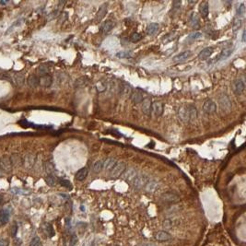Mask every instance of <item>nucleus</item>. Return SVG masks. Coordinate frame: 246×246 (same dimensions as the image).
Segmentation results:
<instances>
[{
    "label": "nucleus",
    "instance_id": "obj_45",
    "mask_svg": "<svg viewBox=\"0 0 246 246\" xmlns=\"http://www.w3.org/2000/svg\"><path fill=\"white\" fill-rule=\"evenodd\" d=\"M30 246H42V242H41V240L39 237H34L31 243H30Z\"/></svg>",
    "mask_w": 246,
    "mask_h": 246
},
{
    "label": "nucleus",
    "instance_id": "obj_27",
    "mask_svg": "<svg viewBox=\"0 0 246 246\" xmlns=\"http://www.w3.org/2000/svg\"><path fill=\"white\" fill-rule=\"evenodd\" d=\"M106 14H107V5H106V4H103V5L100 7V9L98 10V12H97V14H96V19H97V20H99V21H101V20L105 17Z\"/></svg>",
    "mask_w": 246,
    "mask_h": 246
},
{
    "label": "nucleus",
    "instance_id": "obj_35",
    "mask_svg": "<svg viewBox=\"0 0 246 246\" xmlns=\"http://www.w3.org/2000/svg\"><path fill=\"white\" fill-rule=\"evenodd\" d=\"M45 182L49 186H55L57 182V178L54 174H48L45 177Z\"/></svg>",
    "mask_w": 246,
    "mask_h": 246
},
{
    "label": "nucleus",
    "instance_id": "obj_3",
    "mask_svg": "<svg viewBox=\"0 0 246 246\" xmlns=\"http://www.w3.org/2000/svg\"><path fill=\"white\" fill-rule=\"evenodd\" d=\"M126 163L123 162H117V163L115 164V166L111 170L110 174L113 178H118L120 176H122V174L124 173V171L126 170Z\"/></svg>",
    "mask_w": 246,
    "mask_h": 246
},
{
    "label": "nucleus",
    "instance_id": "obj_29",
    "mask_svg": "<svg viewBox=\"0 0 246 246\" xmlns=\"http://www.w3.org/2000/svg\"><path fill=\"white\" fill-rule=\"evenodd\" d=\"M28 85L31 88H36L39 86V78L36 75H31L28 78Z\"/></svg>",
    "mask_w": 246,
    "mask_h": 246
},
{
    "label": "nucleus",
    "instance_id": "obj_18",
    "mask_svg": "<svg viewBox=\"0 0 246 246\" xmlns=\"http://www.w3.org/2000/svg\"><path fill=\"white\" fill-rule=\"evenodd\" d=\"M213 51L214 50L212 47H206L203 49V50H201V52L198 54V58L202 61H205L211 56V55L213 54Z\"/></svg>",
    "mask_w": 246,
    "mask_h": 246
},
{
    "label": "nucleus",
    "instance_id": "obj_5",
    "mask_svg": "<svg viewBox=\"0 0 246 246\" xmlns=\"http://www.w3.org/2000/svg\"><path fill=\"white\" fill-rule=\"evenodd\" d=\"M12 169L10 158L7 155H4L0 158V170H1L3 173H10Z\"/></svg>",
    "mask_w": 246,
    "mask_h": 246
},
{
    "label": "nucleus",
    "instance_id": "obj_23",
    "mask_svg": "<svg viewBox=\"0 0 246 246\" xmlns=\"http://www.w3.org/2000/svg\"><path fill=\"white\" fill-rule=\"evenodd\" d=\"M116 163H117V161H116L115 159H114V158H108V159H106L105 161L103 162V169L105 170H111L115 166Z\"/></svg>",
    "mask_w": 246,
    "mask_h": 246
},
{
    "label": "nucleus",
    "instance_id": "obj_46",
    "mask_svg": "<svg viewBox=\"0 0 246 246\" xmlns=\"http://www.w3.org/2000/svg\"><path fill=\"white\" fill-rule=\"evenodd\" d=\"M173 221H171L170 219H165L163 221V223H162V227L164 229H170L171 227H173Z\"/></svg>",
    "mask_w": 246,
    "mask_h": 246
},
{
    "label": "nucleus",
    "instance_id": "obj_7",
    "mask_svg": "<svg viewBox=\"0 0 246 246\" xmlns=\"http://www.w3.org/2000/svg\"><path fill=\"white\" fill-rule=\"evenodd\" d=\"M164 111V104L162 102H154L151 104L150 114H153L155 117H161Z\"/></svg>",
    "mask_w": 246,
    "mask_h": 246
},
{
    "label": "nucleus",
    "instance_id": "obj_26",
    "mask_svg": "<svg viewBox=\"0 0 246 246\" xmlns=\"http://www.w3.org/2000/svg\"><path fill=\"white\" fill-rule=\"evenodd\" d=\"M158 31H159V24L158 23H150L146 29L147 34L150 36L155 35L158 32Z\"/></svg>",
    "mask_w": 246,
    "mask_h": 246
},
{
    "label": "nucleus",
    "instance_id": "obj_52",
    "mask_svg": "<svg viewBox=\"0 0 246 246\" xmlns=\"http://www.w3.org/2000/svg\"><path fill=\"white\" fill-rule=\"evenodd\" d=\"M2 200H3V197H2V195H0V204L2 203Z\"/></svg>",
    "mask_w": 246,
    "mask_h": 246
},
{
    "label": "nucleus",
    "instance_id": "obj_30",
    "mask_svg": "<svg viewBox=\"0 0 246 246\" xmlns=\"http://www.w3.org/2000/svg\"><path fill=\"white\" fill-rule=\"evenodd\" d=\"M43 230L45 232V234L48 236V237H50L52 238L53 236H55V230H54V228L51 224H49V223H44L43 224Z\"/></svg>",
    "mask_w": 246,
    "mask_h": 246
},
{
    "label": "nucleus",
    "instance_id": "obj_13",
    "mask_svg": "<svg viewBox=\"0 0 246 246\" xmlns=\"http://www.w3.org/2000/svg\"><path fill=\"white\" fill-rule=\"evenodd\" d=\"M132 88L131 86L126 82H122L119 86V94L124 97H130L132 93Z\"/></svg>",
    "mask_w": 246,
    "mask_h": 246
},
{
    "label": "nucleus",
    "instance_id": "obj_19",
    "mask_svg": "<svg viewBox=\"0 0 246 246\" xmlns=\"http://www.w3.org/2000/svg\"><path fill=\"white\" fill-rule=\"evenodd\" d=\"M144 187L147 193L151 194V193H154L159 188V183L154 180H149V182L146 183V185Z\"/></svg>",
    "mask_w": 246,
    "mask_h": 246
},
{
    "label": "nucleus",
    "instance_id": "obj_9",
    "mask_svg": "<svg viewBox=\"0 0 246 246\" xmlns=\"http://www.w3.org/2000/svg\"><path fill=\"white\" fill-rule=\"evenodd\" d=\"M244 89H245V85L242 79H238L232 82V90L235 95L237 96L241 95L244 91Z\"/></svg>",
    "mask_w": 246,
    "mask_h": 246
},
{
    "label": "nucleus",
    "instance_id": "obj_48",
    "mask_svg": "<svg viewBox=\"0 0 246 246\" xmlns=\"http://www.w3.org/2000/svg\"><path fill=\"white\" fill-rule=\"evenodd\" d=\"M77 242H78L77 236H76V235H73V236L71 237V241H70V245H71V246H74V245H75V244L77 243Z\"/></svg>",
    "mask_w": 246,
    "mask_h": 246
},
{
    "label": "nucleus",
    "instance_id": "obj_22",
    "mask_svg": "<svg viewBox=\"0 0 246 246\" xmlns=\"http://www.w3.org/2000/svg\"><path fill=\"white\" fill-rule=\"evenodd\" d=\"M88 173H89V170H88L87 168H86V167L81 168V169H79V170L77 171V173H76V175H75V178H76V180L80 181V182H81V181H84L86 178H87Z\"/></svg>",
    "mask_w": 246,
    "mask_h": 246
},
{
    "label": "nucleus",
    "instance_id": "obj_25",
    "mask_svg": "<svg viewBox=\"0 0 246 246\" xmlns=\"http://www.w3.org/2000/svg\"><path fill=\"white\" fill-rule=\"evenodd\" d=\"M233 53V49L232 48H225L222 50V52L220 53L218 61H224L226 60L228 57H230L231 55V54Z\"/></svg>",
    "mask_w": 246,
    "mask_h": 246
},
{
    "label": "nucleus",
    "instance_id": "obj_44",
    "mask_svg": "<svg viewBox=\"0 0 246 246\" xmlns=\"http://www.w3.org/2000/svg\"><path fill=\"white\" fill-rule=\"evenodd\" d=\"M96 89L99 92H102L106 90V85L102 82V81H100L96 84Z\"/></svg>",
    "mask_w": 246,
    "mask_h": 246
},
{
    "label": "nucleus",
    "instance_id": "obj_34",
    "mask_svg": "<svg viewBox=\"0 0 246 246\" xmlns=\"http://www.w3.org/2000/svg\"><path fill=\"white\" fill-rule=\"evenodd\" d=\"M242 19H239V18H235L234 20H233V24H232L233 33H236L237 31H239V30L242 28Z\"/></svg>",
    "mask_w": 246,
    "mask_h": 246
},
{
    "label": "nucleus",
    "instance_id": "obj_10",
    "mask_svg": "<svg viewBox=\"0 0 246 246\" xmlns=\"http://www.w3.org/2000/svg\"><path fill=\"white\" fill-rule=\"evenodd\" d=\"M203 111L206 114H213L217 111V105L212 100H206L203 104Z\"/></svg>",
    "mask_w": 246,
    "mask_h": 246
},
{
    "label": "nucleus",
    "instance_id": "obj_43",
    "mask_svg": "<svg viewBox=\"0 0 246 246\" xmlns=\"http://www.w3.org/2000/svg\"><path fill=\"white\" fill-rule=\"evenodd\" d=\"M11 192L15 194H29V191L27 190H23V189H19V188H12Z\"/></svg>",
    "mask_w": 246,
    "mask_h": 246
},
{
    "label": "nucleus",
    "instance_id": "obj_24",
    "mask_svg": "<svg viewBox=\"0 0 246 246\" xmlns=\"http://www.w3.org/2000/svg\"><path fill=\"white\" fill-rule=\"evenodd\" d=\"M114 27V23L112 20H106L105 22H103V24L101 27V30L103 33H109L111 31H112Z\"/></svg>",
    "mask_w": 246,
    "mask_h": 246
},
{
    "label": "nucleus",
    "instance_id": "obj_14",
    "mask_svg": "<svg viewBox=\"0 0 246 246\" xmlns=\"http://www.w3.org/2000/svg\"><path fill=\"white\" fill-rule=\"evenodd\" d=\"M130 98L132 102L135 103V104H138V103H141V102L143 101V92L140 90H135L132 91L131 95H130Z\"/></svg>",
    "mask_w": 246,
    "mask_h": 246
},
{
    "label": "nucleus",
    "instance_id": "obj_2",
    "mask_svg": "<svg viewBox=\"0 0 246 246\" xmlns=\"http://www.w3.org/2000/svg\"><path fill=\"white\" fill-rule=\"evenodd\" d=\"M219 108L221 109L223 113L225 114H229L230 113L231 108H232V103L231 101L229 98V96L226 93H221L218 96V100Z\"/></svg>",
    "mask_w": 246,
    "mask_h": 246
},
{
    "label": "nucleus",
    "instance_id": "obj_38",
    "mask_svg": "<svg viewBox=\"0 0 246 246\" xmlns=\"http://www.w3.org/2000/svg\"><path fill=\"white\" fill-rule=\"evenodd\" d=\"M37 72H38L39 75L42 77V76H44V75H48L49 73V68L48 67L46 66H40L38 68H37Z\"/></svg>",
    "mask_w": 246,
    "mask_h": 246
},
{
    "label": "nucleus",
    "instance_id": "obj_8",
    "mask_svg": "<svg viewBox=\"0 0 246 246\" xmlns=\"http://www.w3.org/2000/svg\"><path fill=\"white\" fill-rule=\"evenodd\" d=\"M161 199L166 203H176L180 201V196L173 192H166L161 195Z\"/></svg>",
    "mask_w": 246,
    "mask_h": 246
},
{
    "label": "nucleus",
    "instance_id": "obj_47",
    "mask_svg": "<svg viewBox=\"0 0 246 246\" xmlns=\"http://www.w3.org/2000/svg\"><path fill=\"white\" fill-rule=\"evenodd\" d=\"M17 230H18V225H17V224H14L13 227H12V232H11L12 237H15V236L17 235Z\"/></svg>",
    "mask_w": 246,
    "mask_h": 246
},
{
    "label": "nucleus",
    "instance_id": "obj_49",
    "mask_svg": "<svg viewBox=\"0 0 246 246\" xmlns=\"http://www.w3.org/2000/svg\"><path fill=\"white\" fill-rule=\"evenodd\" d=\"M0 246H8V242L6 239H0Z\"/></svg>",
    "mask_w": 246,
    "mask_h": 246
},
{
    "label": "nucleus",
    "instance_id": "obj_50",
    "mask_svg": "<svg viewBox=\"0 0 246 246\" xmlns=\"http://www.w3.org/2000/svg\"><path fill=\"white\" fill-rule=\"evenodd\" d=\"M142 246H157V245H155L154 243H144L142 244Z\"/></svg>",
    "mask_w": 246,
    "mask_h": 246
},
{
    "label": "nucleus",
    "instance_id": "obj_31",
    "mask_svg": "<svg viewBox=\"0 0 246 246\" xmlns=\"http://www.w3.org/2000/svg\"><path fill=\"white\" fill-rule=\"evenodd\" d=\"M13 80L18 86H22L24 84V81H25V77L21 73H16L13 76Z\"/></svg>",
    "mask_w": 246,
    "mask_h": 246
},
{
    "label": "nucleus",
    "instance_id": "obj_15",
    "mask_svg": "<svg viewBox=\"0 0 246 246\" xmlns=\"http://www.w3.org/2000/svg\"><path fill=\"white\" fill-rule=\"evenodd\" d=\"M189 24H190V26L193 29H194V30L199 29V27H200L199 17H198L197 14L195 13V12H193V13H191V15L189 17Z\"/></svg>",
    "mask_w": 246,
    "mask_h": 246
},
{
    "label": "nucleus",
    "instance_id": "obj_41",
    "mask_svg": "<svg viewBox=\"0 0 246 246\" xmlns=\"http://www.w3.org/2000/svg\"><path fill=\"white\" fill-rule=\"evenodd\" d=\"M245 14V7H244V4H242L238 9H237V12H236V15L237 17L236 18H239V19H242V17Z\"/></svg>",
    "mask_w": 246,
    "mask_h": 246
},
{
    "label": "nucleus",
    "instance_id": "obj_1",
    "mask_svg": "<svg viewBox=\"0 0 246 246\" xmlns=\"http://www.w3.org/2000/svg\"><path fill=\"white\" fill-rule=\"evenodd\" d=\"M178 116L183 123H189L197 117V110L193 104H183L178 109Z\"/></svg>",
    "mask_w": 246,
    "mask_h": 246
},
{
    "label": "nucleus",
    "instance_id": "obj_42",
    "mask_svg": "<svg viewBox=\"0 0 246 246\" xmlns=\"http://www.w3.org/2000/svg\"><path fill=\"white\" fill-rule=\"evenodd\" d=\"M141 39H142L141 35H140L139 33H138V32L133 33V34L131 35V37H130V41H131L132 43H138Z\"/></svg>",
    "mask_w": 246,
    "mask_h": 246
},
{
    "label": "nucleus",
    "instance_id": "obj_33",
    "mask_svg": "<svg viewBox=\"0 0 246 246\" xmlns=\"http://www.w3.org/2000/svg\"><path fill=\"white\" fill-rule=\"evenodd\" d=\"M103 169V162L102 161H100V159H98V161H95L92 164V170L94 173H98L102 171V170Z\"/></svg>",
    "mask_w": 246,
    "mask_h": 246
},
{
    "label": "nucleus",
    "instance_id": "obj_16",
    "mask_svg": "<svg viewBox=\"0 0 246 246\" xmlns=\"http://www.w3.org/2000/svg\"><path fill=\"white\" fill-rule=\"evenodd\" d=\"M53 83V79L50 75H44L39 78V85L43 88H49Z\"/></svg>",
    "mask_w": 246,
    "mask_h": 246
},
{
    "label": "nucleus",
    "instance_id": "obj_21",
    "mask_svg": "<svg viewBox=\"0 0 246 246\" xmlns=\"http://www.w3.org/2000/svg\"><path fill=\"white\" fill-rule=\"evenodd\" d=\"M191 55H192L191 51H184V52L175 55L173 57V61L174 62H182V61H185L186 59L191 57Z\"/></svg>",
    "mask_w": 246,
    "mask_h": 246
},
{
    "label": "nucleus",
    "instance_id": "obj_37",
    "mask_svg": "<svg viewBox=\"0 0 246 246\" xmlns=\"http://www.w3.org/2000/svg\"><path fill=\"white\" fill-rule=\"evenodd\" d=\"M202 37V33L199 32V31H194L193 33H191L189 36H188V38L187 40L188 41H196V40H199L200 38Z\"/></svg>",
    "mask_w": 246,
    "mask_h": 246
},
{
    "label": "nucleus",
    "instance_id": "obj_20",
    "mask_svg": "<svg viewBox=\"0 0 246 246\" xmlns=\"http://www.w3.org/2000/svg\"><path fill=\"white\" fill-rule=\"evenodd\" d=\"M9 158H10V162H11L12 167L18 168L22 164V159H21L20 155H19L17 153H13Z\"/></svg>",
    "mask_w": 246,
    "mask_h": 246
},
{
    "label": "nucleus",
    "instance_id": "obj_51",
    "mask_svg": "<svg viewBox=\"0 0 246 246\" xmlns=\"http://www.w3.org/2000/svg\"><path fill=\"white\" fill-rule=\"evenodd\" d=\"M242 43L245 42V31H242Z\"/></svg>",
    "mask_w": 246,
    "mask_h": 246
},
{
    "label": "nucleus",
    "instance_id": "obj_6",
    "mask_svg": "<svg viewBox=\"0 0 246 246\" xmlns=\"http://www.w3.org/2000/svg\"><path fill=\"white\" fill-rule=\"evenodd\" d=\"M149 182V176L146 174H138V176L135 178L132 182V184L135 188L140 189L146 185V183Z\"/></svg>",
    "mask_w": 246,
    "mask_h": 246
},
{
    "label": "nucleus",
    "instance_id": "obj_32",
    "mask_svg": "<svg viewBox=\"0 0 246 246\" xmlns=\"http://www.w3.org/2000/svg\"><path fill=\"white\" fill-rule=\"evenodd\" d=\"M9 220V212L7 210H2L0 212V225H5Z\"/></svg>",
    "mask_w": 246,
    "mask_h": 246
},
{
    "label": "nucleus",
    "instance_id": "obj_40",
    "mask_svg": "<svg viewBox=\"0 0 246 246\" xmlns=\"http://www.w3.org/2000/svg\"><path fill=\"white\" fill-rule=\"evenodd\" d=\"M59 183L61 184V186H63L65 188H67V189H71L72 188L71 182L68 180H67V179H61V180H59Z\"/></svg>",
    "mask_w": 246,
    "mask_h": 246
},
{
    "label": "nucleus",
    "instance_id": "obj_12",
    "mask_svg": "<svg viewBox=\"0 0 246 246\" xmlns=\"http://www.w3.org/2000/svg\"><path fill=\"white\" fill-rule=\"evenodd\" d=\"M152 101L150 98H145L141 102V110L146 115H150Z\"/></svg>",
    "mask_w": 246,
    "mask_h": 246
},
{
    "label": "nucleus",
    "instance_id": "obj_36",
    "mask_svg": "<svg viewBox=\"0 0 246 246\" xmlns=\"http://www.w3.org/2000/svg\"><path fill=\"white\" fill-rule=\"evenodd\" d=\"M44 169L48 174H54V171L55 170V167L52 162H46L44 163Z\"/></svg>",
    "mask_w": 246,
    "mask_h": 246
},
{
    "label": "nucleus",
    "instance_id": "obj_4",
    "mask_svg": "<svg viewBox=\"0 0 246 246\" xmlns=\"http://www.w3.org/2000/svg\"><path fill=\"white\" fill-rule=\"evenodd\" d=\"M138 170L137 169H135L133 167H129V168H126V170L124 171V173L122 174V178L124 179L126 182H132L135 178L138 176Z\"/></svg>",
    "mask_w": 246,
    "mask_h": 246
},
{
    "label": "nucleus",
    "instance_id": "obj_11",
    "mask_svg": "<svg viewBox=\"0 0 246 246\" xmlns=\"http://www.w3.org/2000/svg\"><path fill=\"white\" fill-rule=\"evenodd\" d=\"M35 162H36V157H35V155L31 154V153L27 154L25 157H24V159H22V162H23L24 167H25L26 169H28V170L31 169V168L34 166Z\"/></svg>",
    "mask_w": 246,
    "mask_h": 246
},
{
    "label": "nucleus",
    "instance_id": "obj_28",
    "mask_svg": "<svg viewBox=\"0 0 246 246\" xmlns=\"http://www.w3.org/2000/svg\"><path fill=\"white\" fill-rule=\"evenodd\" d=\"M199 12L202 15V17L206 18L208 15V12H209V6H208L207 2H202L199 6Z\"/></svg>",
    "mask_w": 246,
    "mask_h": 246
},
{
    "label": "nucleus",
    "instance_id": "obj_17",
    "mask_svg": "<svg viewBox=\"0 0 246 246\" xmlns=\"http://www.w3.org/2000/svg\"><path fill=\"white\" fill-rule=\"evenodd\" d=\"M155 239L159 242H167L170 241L171 239V235L170 234L169 232L162 230V231H158L155 233Z\"/></svg>",
    "mask_w": 246,
    "mask_h": 246
},
{
    "label": "nucleus",
    "instance_id": "obj_39",
    "mask_svg": "<svg viewBox=\"0 0 246 246\" xmlns=\"http://www.w3.org/2000/svg\"><path fill=\"white\" fill-rule=\"evenodd\" d=\"M181 6H182V2L180 0H175V1H173V9H171L173 13H177V12H179L181 9Z\"/></svg>",
    "mask_w": 246,
    "mask_h": 246
}]
</instances>
